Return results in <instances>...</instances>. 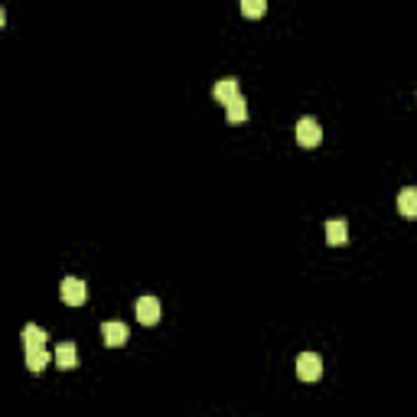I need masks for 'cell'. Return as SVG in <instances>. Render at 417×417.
I'll return each instance as SVG.
<instances>
[{"label":"cell","mask_w":417,"mask_h":417,"mask_svg":"<svg viewBox=\"0 0 417 417\" xmlns=\"http://www.w3.org/2000/svg\"><path fill=\"white\" fill-rule=\"evenodd\" d=\"M56 365H59L62 371H69L78 365V352L72 342H59V346H56Z\"/></svg>","instance_id":"cell-9"},{"label":"cell","mask_w":417,"mask_h":417,"mask_svg":"<svg viewBox=\"0 0 417 417\" xmlns=\"http://www.w3.org/2000/svg\"><path fill=\"white\" fill-rule=\"evenodd\" d=\"M241 14L245 16H264L268 14V4H264V0H245V4H241Z\"/></svg>","instance_id":"cell-13"},{"label":"cell","mask_w":417,"mask_h":417,"mask_svg":"<svg viewBox=\"0 0 417 417\" xmlns=\"http://www.w3.org/2000/svg\"><path fill=\"white\" fill-rule=\"evenodd\" d=\"M320 140H323V127H320V121H313V117H300V124H297V144H300V147H317Z\"/></svg>","instance_id":"cell-3"},{"label":"cell","mask_w":417,"mask_h":417,"mask_svg":"<svg viewBox=\"0 0 417 417\" xmlns=\"http://www.w3.org/2000/svg\"><path fill=\"white\" fill-rule=\"evenodd\" d=\"M326 241H329L332 248H336V245H346V241H349L346 218H329V222H326Z\"/></svg>","instance_id":"cell-8"},{"label":"cell","mask_w":417,"mask_h":417,"mask_svg":"<svg viewBox=\"0 0 417 417\" xmlns=\"http://www.w3.org/2000/svg\"><path fill=\"white\" fill-rule=\"evenodd\" d=\"M398 212H401L404 218H417V189H401L398 193Z\"/></svg>","instance_id":"cell-10"},{"label":"cell","mask_w":417,"mask_h":417,"mask_svg":"<svg viewBox=\"0 0 417 417\" xmlns=\"http://www.w3.org/2000/svg\"><path fill=\"white\" fill-rule=\"evenodd\" d=\"M134 313H137V320L144 326H157L160 323V300H157V297H140L137 300V307H134Z\"/></svg>","instance_id":"cell-4"},{"label":"cell","mask_w":417,"mask_h":417,"mask_svg":"<svg viewBox=\"0 0 417 417\" xmlns=\"http://www.w3.org/2000/svg\"><path fill=\"white\" fill-rule=\"evenodd\" d=\"M46 365H49V349L46 346H43V349H26V369L39 375Z\"/></svg>","instance_id":"cell-11"},{"label":"cell","mask_w":417,"mask_h":417,"mask_svg":"<svg viewBox=\"0 0 417 417\" xmlns=\"http://www.w3.org/2000/svg\"><path fill=\"white\" fill-rule=\"evenodd\" d=\"M59 297L62 303H69V307H82V303L88 300V287L85 280H78V278H65L59 287Z\"/></svg>","instance_id":"cell-1"},{"label":"cell","mask_w":417,"mask_h":417,"mask_svg":"<svg viewBox=\"0 0 417 417\" xmlns=\"http://www.w3.org/2000/svg\"><path fill=\"white\" fill-rule=\"evenodd\" d=\"M297 375H300V381H317L320 375H323V359H320L317 352L297 356Z\"/></svg>","instance_id":"cell-2"},{"label":"cell","mask_w":417,"mask_h":417,"mask_svg":"<svg viewBox=\"0 0 417 417\" xmlns=\"http://www.w3.org/2000/svg\"><path fill=\"white\" fill-rule=\"evenodd\" d=\"M101 339L108 349H121L127 342V326L117 323V320H108V323H101Z\"/></svg>","instance_id":"cell-5"},{"label":"cell","mask_w":417,"mask_h":417,"mask_svg":"<svg viewBox=\"0 0 417 417\" xmlns=\"http://www.w3.org/2000/svg\"><path fill=\"white\" fill-rule=\"evenodd\" d=\"M20 339H23V352H26V349H43L49 336H46V329H43V326L26 323L23 329H20Z\"/></svg>","instance_id":"cell-7"},{"label":"cell","mask_w":417,"mask_h":417,"mask_svg":"<svg viewBox=\"0 0 417 417\" xmlns=\"http://www.w3.org/2000/svg\"><path fill=\"white\" fill-rule=\"evenodd\" d=\"M238 95H241L238 92V78H222V82H216V88H212V98H216L218 105H225V108H228Z\"/></svg>","instance_id":"cell-6"},{"label":"cell","mask_w":417,"mask_h":417,"mask_svg":"<svg viewBox=\"0 0 417 417\" xmlns=\"http://www.w3.org/2000/svg\"><path fill=\"white\" fill-rule=\"evenodd\" d=\"M225 117H228V124H245L248 121V101L238 95V98L225 108Z\"/></svg>","instance_id":"cell-12"}]
</instances>
